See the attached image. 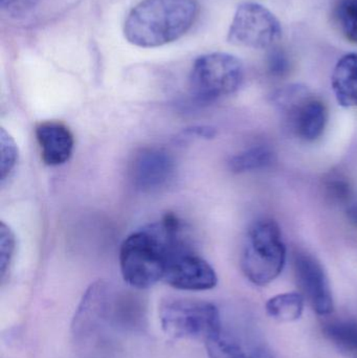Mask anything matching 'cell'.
Returning <instances> with one entry per match:
<instances>
[{
  "label": "cell",
  "mask_w": 357,
  "mask_h": 358,
  "mask_svg": "<svg viewBox=\"0 0 357 358\" xmlns=\"http://www.w3.org/2000/svg\"><path fill=\"white\" fill-rule=\"evenodd\" d=\"M182 237V223L171 214L128 236L119 250L124 281L136 289L163 281L169 250Z\"/></svg>",
  "instance_id": "cell-1"
},
{
  "label": "cell",
  "mask_w": 357,
  "mask_h": 358,
  "mask_svg": "<svg viewBox=\"0 0 357 358\" xmlns=\"http://www.w3.org/2000/svg\"><path fill=\"white\" fill-rule=\"evenodd\" d=\"M197 15L196 0H142L128 15L124 35L138 48H159L182 38Z\"/></svg>",
  "instance_id": "cell-2"
},
{
  "label": "cell",
  "mask_w": 357,
  "mask_h": 358,
  "mask_svg": "<svg viewBox=\"0 0 357 358\" xmlns=\"http://www.w3.org/2000/svg\"><path fill=\"white\" fill-rule=\"evenodd\" d=\"M286 256L278 223L272 219H261L252 225L247 234L241 268L252 283L265 286L281 275Z\"/></svg>",
  "instance_id": "cell-3"
},
{
  "label": "cell",
  "mask_w": 357,
  "mask_h": 358,
  "mask_svg": "<svg viewBox=\"0 0 357 358\" xmlns=\"http://www.w3.org/2000/svg\"><path fill=\"white\" fill-rule=\"evenodd\" d=\"M163 331L178 340H209L221 332L219 311L212 303L168 299L159 307Z\"/></svg>",
  "instance_id": "cell-4"
},
{
  "label": "cell",
  "mask_w": 357,
  "mask_h": 358,
  "mask_svg": "<svg viewBox=\"0 0 357 358\" xmlns=\"http://www.w3.org/2000/svg\"><path fill=\"white\" fill-rule=\"evenodd\" d=\"M243 76V65L237 57L226 52L203 55L193 64L191 90L201 102H214L236 92L242 84Z\"/></svg>",
  "instance_id": "cell-5"
},
{
  "label": "cell",
  "mask_w": 357,
  "mask_h": 358,
  "mask_svg": "<svg viewBox=\"0 0 357 358\" xmlns=\"http://www.w3.org/2000/svg\"><path fill=\"white\" fill-rule=\"evenodd\" d=\"M291 131L305 142H314L324 134L328 121V111L322 101L301 85L283 88L275 96Z\"/></svg>",
  "instance_id": "cell-6"
},
{
  "label": "cell",
  "mask_w": 357,
  "mask_h": 358,
  "mask_svg": "<svg viewBox=\"0 0 357 358\" xmlns=\"http://www.w3.org/2000/svg\"><path fill=\"white\" fill-rule=\"evenodd\" d=\"M281 37L280 21L268 8L256 2H245L235 13L228 41L253 50H268L276 45Z\"/></svg>",
  "instance_id": "cell-7"
},
{
  "label": "cell",
  "mask_w": 357,
  "mask_h": 358,
  "mask_svg": "<svg viewBox=\"0 0 357 358\" xmlns=\"http://www.w3.org/2000/svg\"><path fill=\"white\" fill-rule=\"evenodd\" d=\"M163 281L176 289L201 292L215 287L218 278L211 264L182 237L169 250Z\"/></svg>",
  "instance_id": "cell-8"
},
{
  "label": "cell",
  "mask_w": 357,
  "mask_h": 358,
  "mask_svg": "<svg viewBox=\"0 0 357 358\" xmlns=\"http://www.w3.org/2000/svg\"><path fill=\"white\" fill-rule=\"evenodd\" d=\"M115 294L112 288L104 281L92 284L86 290L73 317L71 330L77 340L92 338L113 311Z\"/></svg>",
  "instance_id": "cell-9"
},
{
  "label": "cell",
  "mask_w": 357,
  "mask_h": 358,
  "mask_svg": "<svg viewBox=\"0 0 357 358\" xmlns=\"http://www.w3.org/2000/svg\"><path fill=\"white\" fill-rule=\"evenodd\" d=\"M293 269L302 294L312 309L323 317L333 313V292L322 264L307 252H298L293 257Z\"/></svg>",
  "instance_id": "cell-10"
},
{
  "label": "cell",
  "mask_w": 357,
  "mask_h": 358,
  "mask_svg": "<svg viewBox=\"0 0 357 358\" xmlns=\"http://www.w3.org/2000/svg\"><path fill=\"white\" fill-rule=\"evenodd\" d=\"M173 157L161 148L142 149L134 157L131 176L134 187L145 193L167 187L175 176Z\"/></svg>",
  "instance_id": "cell-11"
},
{
  "label": "cell",
  "mask_w": 357,
  "mask_h": 358,
  "mask_svg": "<svg viewBox=\"0 0 357 358\" xmlns=\"http://www.w3.org/2000/svg\"><path fill=\"white\" fill-rule=\"evenodd\" d=\"M35 134L45 165L57 167L69 161L75 140L67 126L60 122H43L37 125Z\"/></svg>",
  "instance_id": "cell-12"
},
{
  "label": "cell",
  "mask_w": 357,
  "mask_h": 358,
  "mask_svg": "<svg viewBox=\"0 0 357 358\" xmlns=\"http://www.w3.org/2000/svg\"><path fill=\"white\" fill-rule=\"evenodd\" d=\"M331 85L337 103L346 108L357 107V54L340 59L331 76Z\"/></svg>",
  "instance_id": "cell-13"
},
{
  "label": "cell",
  "mask_w": 357,
  "mask_h": 358,
  "mask_svg": "<svg viewBox=\"0 0 357 358\" xmlns=\"http://www.w3.org/2000/svg\"><path fill=\"white\" fill-rule=\"evenodd\" d=\"M329 342L347 358H357V321L352 319H335L327 322L323 327Z\"/></svg>",
  "instance_id": "cell-14"
},
{
  "label": "cell",
  "mask_w": 357,
  "mask_h": 358,
  "mask_svg": "<svg viewBox=\"0 0 357 358\" xmlns=\"http://www.w3.org/2000/svg\"><path fill=\"white\" fill-rule=\"evenodd\" d=\"M303 294L298 292H286L270 299L266 303V313L275 321L280 323H291L301 317L304 310Z\"/></svg>",
  "instance_id": "cell-15"
},
{
  "label": "cell",
  "mask_w": 357,
  "mask_h": 358,
  "mask_svg": "<svg viewBox=\"0 0 357 358\" xmlns=\"http://www.w3.org/2000/svg\"><path fill=\"white\" fill-rule=\"evenodd\" d=\"M274 155L266 147H255L240 155H235L230 161V168L235 173L255 171L272 163Z\"/></svg>",
  "instance_id": "cell-16"
},
{
  "label": "cell",
  "mask_w": 357,
  "mask_h": 358,
  "mask_svg": "<svg viewBox=\"0 0 357 358\" xmlns=\"http://www.w3.org/2000/svg\"><path fill=\"white\" fill-rule=\"evenodd\" d=\"M335 18L346 39L357 44V0H340Z\"/></svg>",
  "instance_id": "cell-17"
},
{
  "label": "cell",
  "mask_w": 357,
  "mask_h": 358,
  "mask_svg": "<svg viewBox=\"0 0 357 358\" xmlns=\"http://www.w3.org/2000/svg\"><path fill=\"white\" fill-rule=\"evenodd\" d=\"M18 146L10 134L0 129V182L3 185L10 178L18 162Z\"/></svg>",
  "instance_id": "cell-18"
},
{
  "label": "cell",
  "mask_w": 357,
  "mask_h": 358,
  "mask_svg": "<svg viewBox=\"0 0 357 358\" xmlns=\"http://www.w3.org/2000/svg\"><path fill=\"white\" fill-rule=\"evenodd\" d=\"M205 347L209 358H247L240 346L222 331L205 341Z\"/></svg>",
  "instance_id": "cell-19"
},
{
  "label": "cell",
  "mask_w": 357,
  "mask_h": 358,
  "mask_svg": "<svg viewBox=\"0 0 357 358\" xmlns=\"http://www.w3.org/2000/svg\"><path fill=\"white\" fill-rule=\"evenodd\" d=\"M16 250V238L8 225L0 222V277L3 279Z\"/></svg>",
  "instance_id": "cell-20"
},
{
  "label": "cell",
  "mask_w": 357,
  "mask_h": 358,
  "mask_svg": "<svg viewBox=\"0 0 357 358\" xmlns=\"http://www.w3.org/2000/svg\"><path fill=\"white\" fill-rule=\"evenodd\" d=\"M39 3V0H0V8L8 16H25Z\"/></svg>",
  "instance_id": "cell-21"
},
{
  "label": "cell",
  "mask_w": 357,
  "mask_h": 358,
  "mask_svg": "<svg viewBox=\"0 0 357 358\" xmlns=\"http://www.w3.org/2000/svg\"><path fill=\"white\" fill-rule=\"evenodd\" d=\"M268 66L275 76H283L287 73L289 62L284 52L280 50H275L274 52H272V54L270 55V60H268Z\"/></svg>",
  "instance_id": "cell-22"
},
{
  "label": "cell",
  "mask_w": 357,
  "mask_h": 358,
  "mask_svg": "<svg viewBox=\"0 0 357 358\" xmlns=\"http://www.w3.org/2000/svg\"><path fill=\"white\" fill-rule=\"evenodd\" d=\"M187 134H195L199 138H212L216 136V130L212 127H205V126H199V127H193L187 130Z\"/></svg>",
  "instance_id": "cell-23"
},
{
  "label": "cell",
  "mask_w": 357,
  "mask_h": 358,
  "mask_svg": "<svg viewBox=\"0 0 357 358\" xmlns=\"http://www.w3.org/2000/svg\"><path fill=\"white\" fill-rule=\"evenodd\" d=\"M247 358H275L272 357L270 351L266 350L265 348H257L251 355Z\"/></svg>",
  "instance_id": "cell-24"
}]
</instances>
